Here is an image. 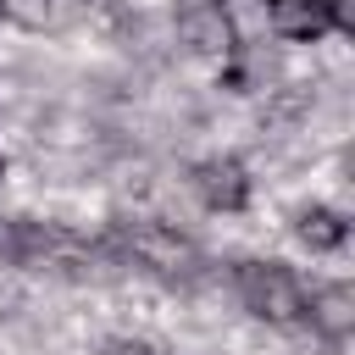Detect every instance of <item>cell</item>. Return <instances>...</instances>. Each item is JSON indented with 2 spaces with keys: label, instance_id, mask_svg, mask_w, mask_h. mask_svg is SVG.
I'll list each match as a JSON object with an SVG mask.
<instances>
[{
  "label": "cell",
  "instance_id": "1",
  "mask_svg": "<svg viewBox=\"0 0 355 355\" xmlns=\"http://www.w3.org/2000/svg\"><path fill=\"white\" fill-rule=\"evenodd\" d=\"M239 300L261 322H300L305 316V288L283 261H244L239 266Z\"/></svg>",
  "mask_w": 355,
  "mask_h": 355
},
{
  "label": "cell",
  "instance_id": "2",
  "mask_svg": "<svg viewBox=\"0 0 355 355\" xmlns=\"http://www.w3.org/2000/svg\"><path fill=\"white\" fill-rule=\"evenodd\" d=\"M344 22L349 17L338 11V0H272V28L283 39H322Z\"/></svg>",
  "mask_w": 355,
  "mask_h": 355
},
{
  "label": "cell",
  "instance_id": "3",
  "mask_svg": "<svg viewBox=\"0 0 355 355\" xmlns=\"http://www.w3.org/2000/svg\"><path fill=\"white\" fill-rule=\"evenodd\" d=\"M194 189H200V200L211 211H244V200H250V178H244V166L233 155L200 161L194 166Z\"/></svg>",
  "mask_w": 355,
  "mask_h": 355
},
{
  "label": "cell",
  "instance_id": "4",
  "mask_svg": "<svg viewBox=\"0 0 355 355\" xmlns=\"http://www.w3.org/2000/svg\"><path fill=\"white\" fill-rule=\"evenodd\" d=\"M305 316H311L327 338H344L349 322H355V294H349V283H327V288H316L311 305H305Z\"/></svg>",
  "mask_w": 355,
  "mask_h": 355
},
{
  "label": "cell",
  "instance_id": "5",
  "mask_svg": "<svg viewBox=\"0 0 355 355\" xmlns=\"http://www.w3.org/2000/svg\"><path fill=\"white\" fill-rule=\"evenodd\" d=\"M133 250H139L155 272H183V261H194V255H189V244H183V239H172L166 227H133Z\"/></svg>",
  "mask_w": 355,
  "mask_h": 355
},
{
  "label": "cell",
  "instance_id": "6",
  "mask_svg": "<svg viewBox=\"0 0 355 355\" xmlns=\"http://www.w3.org/2000/svg\"><path fill=\"white\" fill-rule=\"evenodd\" d=\"M300 239L311 250H338L344 244V216L327 211V205H311V211H300Z\"/></svg>",
  "mask_w": 355,
  "mask_h": 355
},
{
  "label": "cell",
  "instance_id": "7",
  "mask_svg": "<svg viewBox=\"0 0 355 355\" xmlns=\"http://www.w3.org/2000/svg\"><path fill=\"white\" fill-rule=\"evenodd\" d=\"M105 355H150V344H133V338H116V344H105Z\"/></svg>",
  "mask_w": 355,
  "mask_h": 355
},
{
  "label": "cell",
  "instance_id": "8",
  "mask_svg": "<svg viewBox=\"0 0 355 355\" xmlns=\"http://www.w3.org/2000/svg\"><path fill=\"white\" fill-rule=\"evenodd\" d=\"M0 172H6V161H0Z\"/></svg>",
  "mask_w": 355,
  "mask_h": 355
},
{
  "label": "cell",
  "instance_id": "9",
  "mask_svg": "<svg viewBox=\"0 0 355 355\" xmlns=\"http://www.w3.org/2000/svg\"><path fill=\"white\" fill-rule=\"evenodd\" d=\"M0 11H6V0H0Z\"/></svg>",
  "mask_w": 355,
  "mask_h": 355
}]
</instances>
